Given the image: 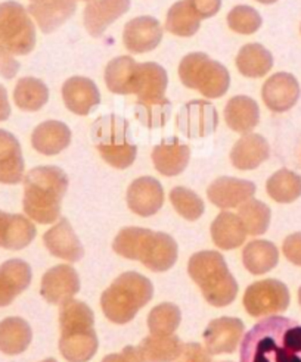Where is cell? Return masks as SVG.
Returning <instances> with one entry per match:
<instances>
[{
	"label": "cell",
	"mask_w": 301,
	"mask_h": 362,
	"mask_svg": "<svg viewBox=\"0 0 301 362\" xmlns=\"http://www.w3.org/2000/svg\"><path fill=\"white\" fill-rule=\"evenodd\" d=\"M239 362H301V324L279 315L263 318L245 333Z\"/></svg>",
	"instance_id": "obj_1"
},
{
	"label": "cell",
	"mask_w": 301,
	"mask_h": 362,
	"mask_svg": "<svg viewBox=\"0 0 301 362\" xmlns=\"http://www.w3.org/2000/svg\"><path fill=\"white\" fill-rule=\"evenodd\" d=\"M68 177L58 167H35L24 177V211L39 224H53L61 215Z\"/></svg>",
	"instance_id": "obj_2"
},
{
	"label": "cell",
	"mask_w": 301,
	"mask_h": 362,
	"mask_svg": "<svg viewBox=\"0 0 301 362\" xmlns=\"http://www.w3.org/2000/svg\"><path fill=\"white\" fill-rule=\"evenodd\" d=\"M113 249L120 257L140 261L154 273L169 271L177 261L176 240L161 231L126 227L114 239Z\"/></svg>",
	"instance_id": "obj_3"
},
{
	"label": "cell",
	"mask_w": 301,
	"mask_h": 362,
	"mask_svg": "<svg viewBox=\"0 0 301 362\" xmlns=\"http://www.w3.org/2000/svg\"><path fill=\"white\" fill-rule=\"evenodd\" d=\"M59 351L68 362H87L98 351V336L93 330L95 317L84 302L69 299L59 311Z\"/></svg>",
	"instance_id": "obj_4"
},
{
	"label": "cell",
	"mask_w": 301,
	"mask_h": 362,
	"mask_svg": "<svg viewBox=\"0 0 301 362\" xmlns=\"http://www.w3.org/2000/svg\"><path fill=\"white\" fill-rule=\"evenodd\" d=\"M167 71L157 62L137 64L133 95L137 96L136 117L147 127H163L170 118L171 105L166 98Z\"/></svg>",
	"instance_id": "obj_5"
},
{
	"label": "cell",
	"mask_w": 301,
	"mask_h": 362,
	"mask_svg": "<svg viewBox=\"0 0 301 362\" xmlns=\"http://www.w3.org/2000/svg\"><path fill=\"white\" fill-rule=\"evenodd\" d=\"M188 273L200 286L210 305L223 308L235 300L238 295V283L230 274L222 253L216 250L195 253L189 259Z\"/></svg>",
	"instance_id": "obj_6"
},
{
	"label": "cell",
	"mask_w": 301,
	"mask_h": 362,
	"mask_svg": "<svg viewBox=\"0 0 301 362\" xmlns=\"http://www.w3.org/2000/svg\"><path fill=\"white\" fill-rule=\"evenodd\" d=\"M154 296L152 283L137 273H124L101 296L105 317L115 324H126L135 318Z\"/></svg>",
	"instance_id": "obj_7"
},
{
	"label": "cell",
	"mask_w": 301,
	"mask_h": 362,
	"mask_svg": "<svg viewBox=\"0 0 301 362\" xmlns=\"http://www.w3.org/2000/svg\"><path fill=\"white\" fill-rule=\"evenodd\" d=\"M92 141L103 160L114 168H129L137 153L136 144L130 140L129 122L118 115H106L95 121Z\"/></svg>",
	"instance_id": "obj_8"
},
{
	"label": "cell",
	"mask_w": 301,
	"mask_h": 362,
	"mask_svg": "<svg viewBox=\"0 0 301 362\" xmlns=\"http://www.w3.org/2000/svg\"><path fill=\"white\" fill-rule=\"evenodd\" d=\"M179 77L183 86L198 90L208 99H217L226 95L230 84V76L226 66L210 59L201 52L189 53L182 59Z\"/></svg>",
	"instance_id": "obj_9"
},
{
	"label": "cell",
	"mask_w": 301,
	"mask_h": 362,
	"mask_svg": "<svg viewBox=\"0 0 301 362\" xmlns=\"http://www.w3.org/2000/svg\"><path fill=\"white\" fill-rule=\"evenodd\" d=\"M0 46L12 55H28L35 46V28L28 11L13 0L0 4Z\"/></svg>",
	"instance_id": "obj_10"
},
{
	"label": "cell",
	"mask_w": 301,
	"mask_h": 362,
	"mask_svg": "<svg viewBox=\"0 0 301 362\" xmlns=\"http://www.w3.org/2000/svg\"><path fill=\"white\" fill-rule=\"evenodd\" d=\"M244 308L251 317H269L285 313L290 306L288 287L275 279L253 283L245 291Z\"/></svg>",
	"instance_id": "obj_11"
},
{
	"label": "cell",
	"mask_w": 301,
	"mask_h": 362,
	"mask_svg": "<svg viewBox=\"0 0 301 362\" xmlns=\"http://www.w3.org/2000/svg\"><path fill=\"white\" fill-rule=\"evenodd\" d=\"M244 322L238 318L222 317L212 320L204 332L205 351L210 355L234 354L244 336Z\"/></svg>",
	"instance_id": "obj_12"
},
{
	"label": "cell",
	"mask_w": 301,
	"mask_h": 362,
	"mask_svg": "<svg viewBox=\"0 0 301 362\" xmlns=\"http://www.w3.org/2000/svg\"><path fill=\"white\" fill-rule=\"evenodd\" d=\"M219 124L216 107L205 100H192L177 115V125L191 139L215 133Z\"/></svg>",
	"instance_id": "obj_13"
},
{
	"label": "cell",
	"mask_w": 301,
	"mask_h": 362,
	"mask_svg": "<svg viewBox=\"0 0 301 362\" xmlns=\"http://www.w3.org/2000/svg\"><path fill=\"white\" fill-rule=\"evenodd\" d=\"M80 292L77 271L67 264L57 265L46 271L42 279L40 293L49 303L62 305Z\"/></svg>",
	"instance_id": "obj_14"
},
{
	"label": "cell",
	"mask_w": 301,
	"mask_h": 362,
	"mask_svg": "<svg viewBox=\"0 0 301 362\" xmlns=\"http://www.w3.org/2000/svg\"><path fill=\"white\" fill-rule=\"evenodd\" d=\"M261 96L264 105L273 112H287L300 99V84L290 72H276L266 80Z\"/></svg>",
	"instance_id": "obj_15"
},
{
	"label": "cell",
	"mask_w": 301,
	"mask_h": 362,
	"mask_svg": "<svg viewBox=\"0 0 301 362\" xmlns=\"http://www.w3.org/2000/svg\"><path fill=\"white\" fill-rule=\"evenodd\" d=\"M254 193L256 185L253 181L234 177H220L212 181L207 189L210 202L220 209L237 208L250 201Z\"/></svg>",
	"instance_id": "obj_16"
},
{
	"label": "cell",
	"mask_w": 301,
	"mask_h": 362,
	"mask_svg": "<svg viewBox=\"0 0 301 362\" xmlns=\"http://www.w3.org/2000/svg\"><path fill=\"white\" fill-rule=\"evenodd\" d=\"M163 40V27L152 16L133 18L124 27L123 42L132 53H147L154 50Z\"/></svg>",
	"instance_id": "obj_17"
},
{
	"label": "cell",
	"mask_w": 301,
	"mask_h": 362,
	"mask_svg": "<svg viewBox=\"0 0 301 362\" xmlns=\"http://www.w3.org/2000/svg\"><path fill=\"white\" fill-rule=\"evenodd\" d=\"M127 205L136 215L151 216L164 205V189L154 177H140L127 190Z\"/></svg>",
	"instance_id": "obj_18"
},
{
	"label": "cell",
	"mask_w": 301,
	"mask_h": 362,
	"mask_svg": "<svg viewBox=\"0 0 301 362\" xmlns=\"http://www.w3.org/2000/svg\"><path fill=\"white\" fill-rule=\"evenodd\" d=\"M130 0H95L84 9V27L92 37H102L120 16L129 12Z\"/></svg>",
	"instance_id": "obj_19"
},
{
	"label": "cell",
	"mask_w": 301,
	"mask_h": 362,
	"mask_svg": "<svg viewBox=\"0 0 301 362\" xmlns=\"http://www.w3.org/2000/svg\"><path fill=\"white\" fill-rule=\"evenodd\" d=\"M43 243L53 257L68 262H77L84 255L83 245L67 218H61L57 226L45 233Z\"/></svg>",
	"instance_id": "obj_20"
},
{
	"label": "cell",
	"mask_w": 301,
	"mask_h": 362,
	"mask_svg": "<svg viewBox=\"0 0 301 362\" xmlns=\"http://www.w3.org/2000/svg\"><path fill=\"white\" fill-rule=\"evenodd\" d=\"M64 103L76 115H89L101 102L98 86L87 77H71L62 86Z\"/></svg>",
	"instance_id": "obj_21"
},
{
	"label": "cell",
	"mask_w": 301,
	"mask_h": 362,
	"mask_svg": "<svg viewBox=\"0 0 301 362\" xmlns=\"http://www.w3.org/2000/svg\"><path fill=\"white\" fill-rule=\"evenodd\" d=\"M24 158L18 139L0 129V183L18 185L24 178Z\"/></svg>",
	"instance_id": "obj_22"
},
{
	"label": "cell",
	"mask_w": 301,
	"mask_h": 362,
	"mask_svg": "<svg viewBox=\"0 0 301 362\" xmlns=\"http://www.w3.org/2000/svg\"><path fill=\"white\" fill-rule=\"evenodd\" d=\"M31 283V268L23 259H9L0 265V308L8 306Z\"/></svg>",
	"instance_id": "obj_23"
},
{
	"label": "cell",
	"mask_w": 301,
	"mask_h": 362,
	"mask_svg": "<svg viewBox=\"0 0 301 362\" xmlns=\"http://www.w3.org/2000/svg\"><path fill=\"white\" fill-rule=\"evenodd\" d=\"M35 238L34 224L24 215L0 211V247L20 250Z\"/></svg>",
	"instance_id": "obj_24"
},
{
	"label": "cell",
	"mask_w": 301,
	"mask_h": 362,
	"mask_svg": "<svg viewBox=\"0 0 301 362\" xmlns=\"http://www.w3.org/2000/svg\"><path fill=\"white\" fill-rule=\"evenodd\" d=\"M271 146L260 134H244L230 151V162L238 170H256L269 158Z\"/></svg>",
	"instance_id": "obj_25"
},
{
	"label": "cell",
	"mask_w": 301,
	"mask_h": 362,
	"mask_svg": "<svg viewBox=\"0 0 301 362\" xmlns=\"http://www.w3.org/2000/svg\"><path fill=\"white\" fill-rule=\"evenodd\" d=\"M71 143L69 127L61 121H45L35 127L31 136L33 148L42 155H58Z\"/></svg>",
	"instance_id": "obj_26"
},
{
	"label": "cell",
	"mask_w": 301,
	"mask_h": 362,
	"mask_svg": "<svg viewBox=\"0 0 301 362\" xmlns=\"http://www.w3.org/2000/svg\"><path fill=\"white\" fill-rule=\"evenodd\" d=\"M191 159V148L177 139L164 140L155 146L152 160L157 171L166 177H174L183 173Z\"/></svg>",
	"instance_id": "obj_27"
},
{
	"label": "cell",
	"mask_w": 301,
	"mask_h": 362,
	"mask_svg": "<svg viewBox=\"0 0 301 362\" xmlns=\"http://www.w3.org/2000/svg\"><path fill=\"white\" fill-rule=\"evenodd\" d=\"M76 0H42L31 2L28 12L46 34L55 31L76 12Z\"/></svg>",
	"instance_id": "obj_28"
},
{
	"label": "cell",
	"mask_w": 301,
	"mask_h": 362,
	"mask_svg": "<svg viewBox=\"0 0 301 362\" xmlns=\"http://www.w3.org/2000/svg\"><path fill=\"white\" fill-rule=\"evenodd\" d=\"M225 119L230 130L248 134L260 122L259 105L248 96H235L225 107Z\"/></svg>",
	"instance_id": "obj_29"
},
{
	"label": "cell",
	"mask_w": 301,
	"mask_h": 362,
	"mask_svg": "<svg viewBox=\"0 0 301 362\" xmlns=\"http://www.w3.org/2000/svg\"><path fill=\"white\" fill-rule=\"evenodd\" d=\"M211 238L217 247L230 250L244 245L246 231L238 215L232 212H220L211 224Z\"/></svg>",
	"instance_id": "obj_30"
},
{
	"label": "cell",
	"mask_w": 301,
	"mask_h": 362,
	"mask_svg": "<svg viewBox=\"0 0 301 362\" xmlns=\"http://www.w3.org/2000/svg\"><path fill=\"white\" fill-rule=\"evenodd\" d=\"M33 332L25 320L9 317L0 322V351L6 355H20L31 343Z\"/></svg>",
	"instance_id": "obj_31"
},
{
	"label": "cell",
	"mask_w": 301,
	"mask_h": 362,
	"mask_svg": "<svg viewBox=\"0 0 301 362\" xmlns=\"http://www.w3.org/2000/svg\"><path fill=\"white\" fill-rule=\"evenodd\" d=\"M237 66L248 78L264 77L273 68L272 53L259 43L245 45L237 57Z\"/></svg>",
	"instance_id": "obj_32"
},
{
	"label": "cell",
	"mask_w": 301,
	"mask_h": 362,
	"mask_svg": "<svg viewBox=\"0 0 301 362\" xmlns=\"http://www.w3.org/2000/svg\"><path fill=\"white\" fill-rule=\"evenodd\" d=\"M278 259V247L268 240H254L248 243L242 250L244 267L254 276L269 273L276 267Z\"/></svg>",
	"instance_id": "obj_33"
},
{
	"label": "cell",
	"mask_w": 301,
	"mask_h": 362,
	"mask_svg": "<svg viewBox=\"0 0 301 362\" xmlns=\"http://www.w3.org/2000/svg\"><path fill=\"white\" fill-rule=\"evenodd\" d=\"M183 348L182 340L174 336H148L139 345V352L145 362H173L179 358Z\"/></svg>",
	"instance_id": "obj_34"
},
{
	"label": "cell",
	"mask_w": 301,
	"mask_h": 362,
	"mask_svg": "<svg viewBox=\"0 0 301 362\" xmlns=\"http://www.w3.org/2000/svg\"><path fill=\"white\" fill-rule=\"evenodd\" d=\"M137 62L132 57H120L106 65L105 83L115 95H133V80Z\"/></svg>",
	"instance_id": "obj_35"
},
{
	"label": "cell",
	"mask_w": 301,
	"mask_h": 362,
	"mask_svg": "<svg viewBox=\"0 0 301 362\" xmlns=\"http://www.w3.org/2000/svg\"><path fill=\"white\" fill-rule=\"evenodd\" d=\"M49 100L47 86L34 77H24L16 83L13 90V102L23 111L35 112Z\"/></svg>",
	"instance_id": "obj_36"
},
{
	"label": "cell",
	"mask_w": 301,
	"mask_h": 362,
	"mask_svg": "<svg viewBox=\"0 0 301 362\" xmlns=\"http://www.w3.org/2000/svg\"><path fill=\"white\" fill-rule=\"evenodd\" d=\"M266 192L278 204H291L301 196V177L291 170L282 168L268 180Z\"/></svg>",
	"instance_id": "obj_37"
},
{
	"label": "cell",
	"mask_w": 301,
	"mask_h": 362,
	"mask_svg": "<svg viewBox=\"0 0 301 362\" xmlns=\"http://www.w3.org/2000/svg\"><path fill=\"white\" fill-rule=\"evenodd\" d=\"M201 27V20L188 6L186 0L176 2L167 13L166 28L179 37H191Z\"/></svg>",
	"instance_id": "obj_38"
},
{
	"label": "cell",
	"mask_w": 301,
	"mask_h": 362,
	"mask_svg": "<svg viewBox=\"0 0 301 362\" xmlns=\"http://www.w3.org/2000/svg\"><path fill=\"white\" fill-rule=\"evenodd\" d=\"M238 216L244 224L246 234H250V236H260V234L268 231L272 214L268 205L251 197L250 201L241 205Z\"/></svg>",
	"instance_id": "obj_39"
},
{
	"label": "cell",
	"mask_w": 301,
	"mask_h": 362,
	"mask_svg": "<svg viewBox=\"0 0 301 362\" xmlns=\"http://www.w3.org/2000/svg\"><path fill=\"white\" fill-rule=\"evenodd\" d=\"M181 310L174 303L157 305L148 315V329L154 336H170L181 324Z\"/></svg>",
	"instance_id": "obj_40"
},
{
	"label": "cell",
	"mask_w": 301,
	"mask_h": 362,
	"mask_svg": "<svg viewBox=\"0 0 301 362\" xmlns=\"http://www.w3.org/2000/svg\"><path fill=\"white\" fill-rule=\"evenodd\" d=\"M170 202L177 214L182 215L188 221L198 220L205 209L203 199L186 187H174L170 192Z\"/></svg>",
	"instance_id": "obj_41"
},
{
	"label": "cell",
	"mask_w": 301,
	"mask_h": 362,
	"mask_svg": "<svg viewBox=\"0 0 301 362\" xmlns=\"http://www.w3.org/2000/svg\"><path fill=\"white\" fill-rule=\"evenodd\" d=\"M261 24V15L251 6L239 5L227 13L229 28L238 34H254Z\"/></svg>",
	"instance_id": "obj_42"
},
{
	"label": "cell",
	"mask_w": 301,
	"mask_h": 362,
	"mask_svg": "<svg viewBox=\"0 0 301 362\" xmlns=\"http://www.w3.org/2000/svg\"><path fill=\"white\" fill-rule=\"evenodd\" d=\"M186 4L200 20L215 16L222 8V0H186Z\"/></svg>",
	"instance_id": "obj_43"
},
{
	"label": "cell",
	"mask_w": 301,
	"mask_h": 362,
	"mask_svg": "<svg viewBox=\"0 0 301 362\" xmlns=\"http://www.w3.org/2000/svg\"><path fill=\"white\" fill-rule=\"evenodd\" d=\"M176 362H211V355L198 343H186Z\"/></svg>",
	"instance_id": "obj_44"
},
{
	"label": "cell",
	"mask_w": 301,
	"mask_h": 362,
	"mask_svg": "<svg viewBox=\"0 0 301 362\" xmlns=\"http://www.w3.org/2000/svg\"><path fill=\"white\" fill-rule=\"evenodd\" d=\"M282 250L290 262L301 267V233H294L283 240Z\"/></svg>",
	"instance_id": "obj_45"
},
{
	"label": "cell",
	"mask_w": 301,
	"mask_h": 362,
	"mask_svg": "<svg viewBox=\"0 0 301 362\" xmlns=\"http://www.w3.org/2000/svg\"><path fill=\"white\" fill-rule=\"evenodd\" d=\"M20 71V62H18L12 53L8 52L4 46H0V76L6 80H11Z\"/></svg>",
	"instance_id": "obj_46"
},
{
	"label": "cell",
	"mask_w": 301,
	"mask_h": 362,
	"mask_svg": "<svg viewBox=\"0 0 301 362\" xmlns=\"http://www.w3.org/2000/svg\"><path fill=\"white\" fill-rule=\"evenodd\" d=\"M102 362H145V361L142 358L137 348L127 346L123 349L121 354H113V355L105 356Z\"/></svg>",
	"instance_id": "obj_47"
},
{
	"label": "cell",
	"mask_w": 301,
	"mask_h": 362,
	"mask_svg": "<svg viewBox=\"0 0 301 362\" xmlns=\"http://www.w3.org/2000/svg\"><path fill=\"white\" fill-rule=\"evenodd\" d=\"M11 117V105L8 99L6 88L0 84V122L6 121Z\"/></svg>",
	"instance_id": "obj_48"
},
{
	"label": "cell",
	"mask_w": 301,
	"mask_h": 362,
	"mask_svg": "<svg viewBox=\"0 0 301 362\" xmlns=\"http://www.w3.org/2000/svg\"><path fill=\"white\" fill-rule=\"evenodd\" d=\"M259 4H263V5H272V4H276L278 0H257Z\"/></svg>",
	"instance_id": "obj_49"
},
{
	"label": "cell",
	"mask_w": 301,
	"mask_h": 362,
	"mask_svg": "<svg viewBox=\"0 0 301 362\" xmlns=\"http://www.w3.org/2000/svg\"><path fill=\"white\" fill-rule=\"evenodd\" d=\"M42 362H58L57 359H53V358H49V359H45V361H42Z\"/></svg>",
	"instance_id": "obj_50"
},
{
	"label": "cell",
	"mask_w": 301,
	"mask_h": 362,
	"mask_svg": "<svg viewBox=\"0 0 301 362\" xmlns=\"http://www.w3.org/2000/svg\"><path fill=\"white\" fill-rule=\"evenodd\" d=\"M298 302L301 305V287H300V291H298Z\"/></svg>",
	"instance_id": "obj_51"
},
{
	"label": "cell",
	"mask_w": 301,
	"mask_h": 362,
	"mask_svg": "<svg viewBox=\"0 0 301 362\" xmlns=\"http://www.w3.org/2000/svg\"><path fill=\"white\" fill-rule=\"evenodd\" d=\"M31 2H42V0H31Z\"/></svg>",
	"instance_id": "obj_52"
},
{
	"label": "cell",
	"mask_w": 301,
	"mask_h": 362,
	"mask_svg": "<svg viewBox=\"0 0 301 362\" xmlns=\"http://www.w3.org/2000/svg\"><path fill=\"white\" fill-rule=\"evenodd\" d=\"M84 2H92V0H84Z\"/></svg>",
	"instance_id": "obj_53"
},
{
	"label": "cell",
	"mask_w": 301,
	"mask_h": 362,
	"mask_svg": "<svg viewBox=\"0 0 301 362\" xmlns=\"http://www.w3.org/2000/svg\"><path fill=\"white\" fill-rule=\"evenodd\" d=\"M225 362H230V361H225Z\"/></svg>",
	"instance_id": "obj_54"
}]
</instances>
